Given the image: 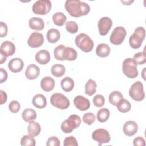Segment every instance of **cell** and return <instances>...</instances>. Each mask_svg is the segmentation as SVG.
Returning a JSON list of instances; mask_svg holds the SVG:
<instances>
[{"label":"cell","mask_w":146,"mask_h":146,"mask_svg":"<svg viewBox=\"0 0 146 146\" xmlns=\"http://www.w3.org/2000/svg\"><path fill=\"white\" fill-rule=\"evenodd\" d=\"M95 116L92 112H87L83 116V121L88 125L92 124L95 120Z\"/></svg>","instance_id":"obj_38"},{"label":"cell","mask_w":146,"mask_h":146,"mask_svg":"<svg viewBox=\"0 0 146 146\" xmlns=\"http://www.w3.org/2000/svg\"><path fill=\"white\" fill-rule=\"evenodd\" d=\"M9 69L14 73H17L21 71L24 67V62L19 58L11 59L8 63Z\"/></svg>","instance_id":"obj_15"},{"label":"cell","mask_w":146,"mask_h":146,"mask_svg":"<svg viewBox=\"0 0 146 146\" xmlns=\"http://www.w3.org/2000/svg\"><path fill=\"white\" fill-rule=\"evenodd\" d=\"M37 117L35 110L31 108H26L22 113V117L26 122H31L36 119Z\"/></svg>","instance_id":"obj_26"},{"label":"cell","mask_w":146,"mask_h":146,"mask_svg":"<svg viewBox=\"0 0 146 146\" xmlns=\"http://www.w3.org/2000/svg\"><path fill=\"white\" fill-rule=\"evenodd\" d=\"M64 7L71 16L76 18L86 15L90 11L89 5L80 0H67Z\"/></svg>","instance_id":"obj_1"},{"label":"cell","mask_w":146,"mask_h":146,"mask_svg":"<svg viewBox=\"0 0 146 146\" xmlns=\"http://www.w3.org/2000/svg\"><path fill=\"white\" fill-rule=\"evenodd\" d=\"M66 46L63 44H60L55 48L54 50V55L55 58L58 60H63L62 54L63 51Z\"/></svg>","instance_id":"obj_37"},{"label":"cell","mask_w":146,"mask_h":146,"mask_svg":"<svg viewBox=\"0 0 146 146\" xmlns=\"http://www.w3.org/2000/svg\"><path fill=\"white\" fill-rule=\"evenodd\" d=\"M133 144L135 146H145V141L143 137L138 136L133 139Z\"/></svg>","instance_id":"obj_44"},{"label":"cell","mask_w":146,"mask_h":146,"mask_svg":"<svg viewBox=\"0 0 146 146\" xmlns=\"http://www.w3.org/2000/svg\"><path fill=\"white\" fill-rule=\"evenodd\" d=\"M35 60L42 65L47 64L51 59L49 52L46 50H41L37 52L35 56Z\"/></svg>","instance_id":"obj_18"},{"label":"cell","mask_w":146,"mask_h":146,"mask_svg":"<svg viewBox=\"0 0 146 146\" xmlns=\"http://www.w3.org/2000/svg\"><path fill=\"white\" fill-rule=\"evenodd\" d=\"M7 25L3 22H0V36L1 38L5 37L7 34Z\"/></svg>","instance_id":"obj_43"},{"label":"cell","mask_w":146,"mask_h":146,"mask_svg":"<svg viewBox=\"0 0 146 146\" xmlns=\"http://www.w3.org/2000/svg\"><path fill=\"white\" fill-rule=\"evenodd\" d=\"M55 80L50 76L44 77L40 81L41 88L46 92L52 91L55 87Z\"/></svg>","instance_id":"obj_21"},{"label":"cell","mask_w":146,"mask_h":146,"mask_svg":"<svg viewBox=\"0 0 146 146\" xmlns=\"http://www.w3.org/2000/svg\"><path fill=\"white\" fill-rule=\"evenodd\" d=\"M51 104L60 110H66L70 106L69 99L62 93H54L50 97Z\"/></svg>","instance_id":"obj_6"},{"label":"cell","mask_w":146,"mask_h":146,"mask_svg":"<svg viewBox=\"0 0 146 146\" xmlns=\"http://www.w3.org/2000/svg\"><path fill=\"white\" fill-rule=\"evenodd\" d=\"M81 124L80 117L76 115H71L68 118L64 120L61 124L62 131L65 133H69L78 127Z\"/></svg>","instance_id":"obj_5"},{"label":"cell","mask_w":146,"mask_h":146,"mask_svg":"<svg viewBox=\"0 0 146 146\" xmlns=\"http://www.w3.org/2000/svg\"><path fill=\"white\" fill-rule=\"evenodd\" d=\"M20 108H21L20 103L17 100L11 101L9 104V110L12 113H17L20 110Z\"/></svg>","instance_id":"obj_41"},{"label":"cell","mask_w":146,"mask_h":146,"mask_svg":"<svg viewBox=\"0 0 146 146\" xmlns=\"http://www.w3.org/2000/svg\"><path fill=\"white\" fill-rule=\"evenodd\" d=\"M44 42L43 35L38 32L32 33L28 40V45L32 48H37L41 46Z\"/></svg>","instance_id":"obj_12"},{"label":"cell","mask_w":146,"mask_h":146,"mask_svg":"<svg viewBox=\"0 0 146 146\" xmlns=\"http://www.w3.org/2000/svg\"><path fill=\"white\" fill-rule=\"evenodd\" d=\"M8 77V74L7 71L3 68H0V83H3L5 82Z\"/></svg>","instance_id":"obj_45"},{"label":"cell","mask_w":146,"mask_h":146,"mask_svg":"<svg viewBox=\"0 0 146 146\" xmlns=\"http://www.w3.org/2000/svg\"><path fill=\"white\" fill-rule=\"evenodd\" d=\"M121 2L124 3L125 5H130V4L132 2H133V1H121Z\"/></svg>","instance_id":"obj_48"},{"label":"cell","mask_w":146,"mask_h":146,"mask_svg":"<svg viewBox=\"0 0 146 146\" xmlns=\"http://www.w3.org/2000/svg\"><path fill=\"white\" fill-rule=\"evenodd\" d=\"M129 95L135 101H142L145 98L143 83L140 81H137L132 84L129 90Z\"/></svg>","instance_id":"obj_7"},{"label":"cell","mask_w":146,"mask_h":146,"mask_svg":"<svg viewBox=\"0 0 146 146\" xmlns=\"http://www.w3.org/2000/svg\"><path fill=\"white\" fill-rule=\"evenodd\" d=\"M111 51L110 47L106 43H102L97 46L96 54L101 58H105L110 55Z\"/></svg>","instance_id":"obj_23"},{"label":"cell","mask_w":146,"mask_h":146,"mask_svg":"<svg viewBox=\"0 0 146 146\" xmlns=\"http://www.w3.org/2000/svg\"><path fill=\"white\" fill-rule=\"evenodd\" d=\"M52 21L54 23L58 26H62L66 23L67 17L62 12H56L52 15Z\"/></svg>","instance_id":"obj_29"},{"label":"cell","mask_w":146,"mask_h":146,"mask_svg":"<svg viewBox=\"0 0 146 146\" xmlns=\"http://www.w3.org/2000/svg\"><path fill=\"white\" fill-rule=\"evenodd\" d=\"M92 138L94 140L98 143V145L100 146L103 144L108 143L111 140V136L110 133L105 129H96L92 133Z\"/></svg>","instance_id":"obj_10"},{"label":"cell","mask_w":146,"mask_h":146,"mask_svg":"<svg viewBox=\"0 0 146 146\" xmlns=\"http://www.w3.org/2000/svg\"><path fill=\"white\" fill-rule=\"evenodd\" d=\"M123 130L124 133L128 136H132L136 134L138 130L137 123L132 120L126 121L123 125Z\"/></svg>","instance_id":"obj_16"},{"label":"cell","mask_w":146,"mask_h":146,"mask_svg":"<svg viewBox=\"0 0 146 146\" xmlns=\"http://www.w3.org/2000/svg\"><path fill=\"white\" fill-rule=\"evenodd\" d=\"M112 26V19L108 17H103L98 23L99 34L102 36L107 35Z\"/></svg>","instance_id":"obj_11"},{"label":"cell","mask_w":146,"mask_h":146,"mask_svg":"<svg viewBox=\"0 0 146 146\" xmlns=\"http://www.w3.org/2000/svg\"><path fill=\"white\" fill-rule=\"evenodd\" d=\"M47 39L51 43H56L60 38L59 31L56 29H50L47 33Z\"/></svg>","instance_id":"obj_24"},{"label":"cell","mask_w":146,"mask_h":146,"mask_svg":"<svg viewBox=\"0 0 146 146\" xmlns=\"http://www.w3.org/2000/svg\"><path fill=\"white\" fill-rule=\"evenodd\" d=\"M41 131V127L38 122L31 121L29 123L27 127V132L29 135L35 137L39 135Z\"/></svg>","instance_id":"obj_25"},{"label":"cell","mask_w":146,"mask_h":146,"mask_svg":"<svg viewBox=\"0 0 146 146\" xmlns=\"http://www.w3.org/2000/svg\"><path fill=\"white\" fill-rule=\"evenodd\" d=\"M123 98V96L121 92L117 91H114L110 94L108 100L112 105L116 106V104Z\"/></svg>","instance_id":"obj_33"},{"label":"cell","mask_w":146,"mask_h":146,"mask_svg":"<svg viewBox=\"0 0 146 146\" xmlns=\"http://www.w3.org/2000/svg\"><path fill=\"white\" fill-rule=\"evenodd\" d=\"M145 36V30L142 26L137 27L129 39V44L133 49H137L141 46Z\"/></svg>","instance_id":"obj_3"},{"label":"cell","mask_w":146,"mask_h":146,"mask_svg":"<svg viewBox=\"0 0 146 146\" xmlns=\"http://www.w3.org/2000/svg\"><path fill=\"white\" fill-rule=\"evenodd\" d=\"M110 116V112L108 109L103 108L99 110L97 112V120L100 123L106 122Z\"/></svg>","instance_id":"obj_32"},{"label":"cell","mask_w":146,"mask_h":146,"mask_svg":"<svg viewBox=\"0 0 146 146\" xmlns=\"http://www.w3.org/2000/svg\"><path fill=\"white\" fill-rule=\"evenodd\" d=\"M29 26L30 28L34 30H42L44 27V21L39 17H32L29 19Z\"/></svg>","instance_id":"obj_19"},{"label":"cell","mask_w":146,"mask_h":146,"mask_svg":"<svg viewBox=\"0 0 146 146\" xmlns=\"http://www.w3.org/2000/svg\"><path fill=\"white\" fill-rule=\"evenodd\" d=\"M74 104L79 110L82 111L88 110L90 107V100L82 95H78L74 98Z\"/></svg>","instance_id":"obj_14"},{"label":"cell","mask_w":146,"mask_h":146,"mask_svg":"<svg viewBox=\"0 0 146 146\" xmlns=\"http://www.w3.org/2000/svg\"><path fill=\"white\" fill-rule=\"evenodd\" d=\"M60 140L56 136H51L49 137L46 143L47 146H60Z\"/></svg>","instance_id":"obj_42"},{"label":"cell","mask_w":146,"mask_h":146,"mask_svg":"<svg viewBox=\"0 0 146 146\" xmlns=\"http://www.w3.org/2000/svg\"><path fill=\"white\" fill-rule=\"evenodd\" d=\"M127 35V31L123 26H117L112 31L110 36V42L115 45H119L123 43Z\"/></svg>","instance_id":"obj_9"},{"label":"cell","mask_w":146,"mask_h":146,"mask_svg":"<svg viewBox=\"0 0 146 146\" xmlns=\"http://www.w3.org/2000/svg\"><path fill=\"white\" fill-rule=\"evenodd\" d=\"M66 72L65 67L60 64H54L51 68V74L55 77L62 76Z\"/></svg>","instance_id":"obj_31"},{"label":"cell","mask_w":146,"mask_h":146,"mask_svg":"<svg viewBox=\"0 0 146 146\" xmlns=\"http://www.w3.org/2000/svg\"><path fill=\"white\" fill-rule=\"evenodd\" d=\"M25 74L27 79L34 80L39 76L40 74V68L34 64H30L27 67Z\"/></svg>","instance_id":"obj_17"},{"label":"cell","mask_w":146,"mask_h":146,"mask_svg":"<svg viewBox=\"0 0 146 146\" xmlns=\"http://www.w3.org/2000/svg\"><path fill=\"white\" fill-rule=\"evenodd\" d=\"M35 139L30 135H24L21 139V145L22 146H35Z\"/></svg>","instance_id":"obj_34"},{"label":"cell","mask_w":146,"mask_h":146,"mask_svg":"<svg viewBox=\"0 0 146 146\" xmlns=\"http://www.w3.org/2000/svg\"><path fill=\"white\" fill-rule=\"evenodd\" d=\"M1 92V104H4L7 100V94L3 90H0Z\"/></svg>","instance_id":"obj_46"},{"label":"cell","mask_w":146,"mask_h":146,"mask_svg":"<svg viewBox=\"0 0 146 146\" xmlns=\"http://www.w3.org/2000/svg\"><path fill=\"white\" fill-rule=\"evenodd\" d=\"M51 2L49 0H38L32 6V10L35 14L46 15L51 10Z\"/></svg>","instance_id":"obj_8"},{"label":"cell","mask_w":146,"mask_h":146,"mask_svg":"<svg viewBox=\"0 0 146 146\" xmlns=\"http://www.w3.org/2000/svg\"><path fill=\"white\" fill-rule=\"evenodd\" d=\"M137 64L133 59L126 58L122 64V71L123 74L130 79H133L138 76Z\"/></svg>","instance_id":"obj_4"},{"label":"cell","mask_w":146,"mask_h":146,"mask_svg":"<svg viewBox=\"0 0 146 146\" xmlns=\"http://www.w3.org/2000/svg\"><path fill=\"white\" fill-rule=\"evenodd\" d=\"M133 59L136 62V64L138 65L144 64L146 62L145 51H144L143 52H139L136 53L133 55Z\"/></svg>","instance_id":"obj_36"},{"label":"cell","mask_w":146,"mask_h":146,"mask_svg":"<svg viewBox=\"0 0 146 146\" xmlns=\"http://www.w3.org/2000/svg\"><path fill=\"white\" fill-rule=\"evenodd\" d=\"M64 146H78V143L76 138L73 136L66 137L63 141Z\"/></svg>","instance_id":"obj_40"},{"label":"cell","mask_w":146,"mask_h":146,"mask_svg":"<svg viewBox=\"0 0 146 146\" xmlns=\"http://www.w3.org/2000/svg\"><path fill=\"white\" fill-rule=\"evenodd\" d=\"M93 103L95 106L97 107H102L105 103V99L102 95L98 94L93 98Z\"/></svg>","instance_id":"obj_39"},{"label":"cell","mask_w":146,"mask_h":146,"mask_svg":"<svg viewBox=\"0 0 146 146\" xmlns=\"http://www.w3.org/2000/svg\"><path fill=\"white\" fill-rule=\"evenodd\" d=\"M97 84L95 80L90 79L85 84V94L88 96H92L96 92Z\"/></svg>","instance_id":"obj_30"},{"label":"cell","mask_w":146,"mask_h":146,"mask_svg":"<svg viewBox=\"0 0 146 146\" xmlns=\"http://www.w3.org/2000/svg\"><path fill=\"white\" fill-rule=\"evenodd\" d=\"M32 104L38 108H43L47 105V99L43 94H36L32 99Z\"/></svg>","instance_id":"obj_20"},{"label":"cell","mask_w":146,"mask_h":146,"mask_svg":"<svg viewBox=\"0 0 146 146\" xmlns=\"http://www.w3.org/2000/svg\"><path fill=\"white\" fill-rule=\"evenodd\" d=\"M76 46L84 52L91 51L94 48V42L90 37L84 33H80L75 39Z\"/></svg>","instance_id":"obj_2"},{"label":"cell","mask_w":146,"mask_h":146,"mask_svg":"<svg viewBox=\"0 0 146 146\" xmlns=\"http://www.w3.org/2000/svg\"><path fill=\"white\" fill-rule=\"evenodd\" d=\"M119 111L122 113H127L131 110V103L125 99H121L116 105Z\"/></svg>","instance_id":"obj_28"},{"label":"cell","mask_w":146,"mask_h":146,"mask_svg":"<svg viewBox=\"0 0 146 146\" xmlns=\"http://www.w3.org/2000/svg\"><path fill=\"white\" fill-rule=\"evenodd\" d=\"M7 58L5 57L4 56L1 55V59H0V64H2L3 63H4L6 60Z\"/></svg>","instance_id":"obj_47"},{"label":"cell","mask_w":146,"mask_h":146,"mask_svg":"<svg viewBox=\"0 0 146 146\" xmlns=\"http://www.w3.org/2000/svg\"><path fill=\"white\" fill-rule=\"evenodd\" d=\"M66 29L68 33L75 34L78 31V25L76 22L70 21L66 22Z\"/></svg>","instance_id":"obj_35"},{"label":"cell","mask_w":146,"mask_h":146,"mask_svg":"<svg viewBox=\"0 0 146 146\" xmlns=\"http://www.w3.org/2000/svg\"><path fill=\"white\" fill-rule=\"evenodd\" d=\"M60 86L64 91L70 92L72 91L74 87V81L70 77L66 76L61 80Z\"/></svg>","instance_id":"obj_27"},{"label":"cell","mask_w":146,"mask_h":146,"mask_svg":"<svg viewBox=\"0 0 146 146\" xmlns=\"http://www.w3.org/2000/svg\"><path fill=\"white\" fill-rule=\"evenodd\" d=\"M62 57L63 60H75L77 58V52L72 47H65L63 51Z\"/></svg>","instance_id":"obj_22"},{"label":"cell","mask_w":146,"mask_h":146,"mask_svg":"<svg viewBox=\"0 0 146 146\" xmlns=\"http://www.w3.org/2000/svg\"><path fill=\"white\" fill-rule=\"evenodd\" d=\"M15 52V46L14 44L9 40L3 42L0 47L1 55L5 57H8L13 55Z\"/></svg>","instance_id":"obj_13"}]
</instances>
